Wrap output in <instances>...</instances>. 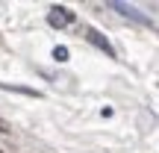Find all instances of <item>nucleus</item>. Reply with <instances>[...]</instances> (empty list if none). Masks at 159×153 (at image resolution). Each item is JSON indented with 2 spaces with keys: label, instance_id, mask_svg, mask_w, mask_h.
I'll list each match as a JSON object with an SVG mask.
<instances>
[{
  "label": "nucleus",
  "instance_id": "obj_3",
  "mask_svg": "<svg viewBox=\"0 0 159 153\" xmlns=\"http://www.w3.org/2000/svg\"><path fill=\"white\" fill-rule=\"evenodd\" d=\"M85 38H89V41H91V44H94V47H100V50L106 53V56H112V59H115V47L109 44L106 38H103V33H100V29L89 27V29H85Z\"/></svg>",
  "mask_w": 159,
  "mask_h": 153
},
{
  "label": "nucleus",
  "instance_id": "obj_5",
  "mask_svg": "<svg viewBox=\"0 0 159 153\" xmlns=\"http://www.w3.org/2000/svg\"><path fill=\"white\" fill-rule=\"evenodd\" d=\"M53 59H56V62H68V47L56 44V47H53Z\"/></svg>",
  "mask_w": 159,
  "mask_h": 153
},
{
  "label": "nucleus",
  "instance_id": "obj_1",
  "mask_svg": "<svg viewBox=\"0 0 159 153\" xmlns=\"http://www.w3.org/2000/svg\"><path fill=\"white\" fill-rule=\"evenodd\" d=\"M109 9L112 12H118L121 18H127V21H136V24H144V27H150V15L148 12H142L139 6H133V3H124V0H109Z\"/></svg>",
  "mask_w": 159,
  "mask_h": 153
},
{
  "label": "nucleus",
  "instance_id": "obj_2",
  "mask_svg": "<svg viewBox=\"0 0 159 153\" xmlns=\"http://www.w3.org/2000/svg\"><path fill=\"white\" fill-rule=\"evenodd\" d=\"M74 18H77V15L68 9V6H53L50 15H47V24L56 27V29H62V27H68V24H74Z\"/></svg>",
  "mask_w": 159,
  "mask_h": 153
},
{
  "label": "nucleus",
  "instance_id": "obj_4",
  "mask_svg": "<svg viewBox=\"0 0 159 153\" xmlns=\"http://www.w3.org/2000/svg\"><path fill=\"white\" fill-rule=\"evenodd\" d=\"M0 88H9V91H21V94H30V97H39L35 88H24V85H9V83H0Z\"/></svg>",
  "mask_w": 159,
  "mask_h": 153
}]
</instances>
